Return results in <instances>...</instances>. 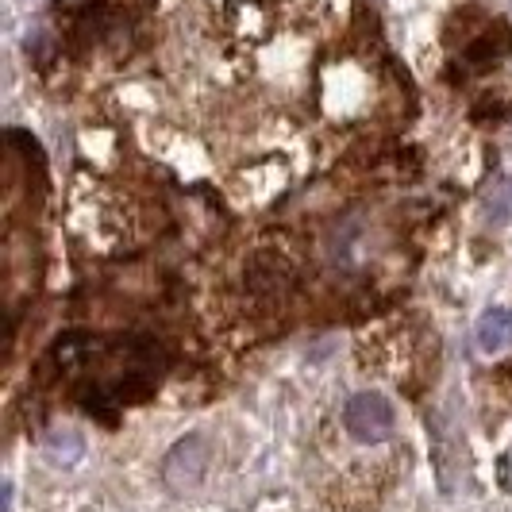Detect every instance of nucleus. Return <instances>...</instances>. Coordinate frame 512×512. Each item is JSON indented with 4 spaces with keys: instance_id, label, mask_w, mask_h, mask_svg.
Returning a JSON list of instances; mask_svg holds the SVG:
<instances>
[{
    "instance_id": "obj_1",
    "label": "nucleus",
    "mask_w": 512,
    "mask_h": 512,
    "mask_svg": "<svg viewBox=\"0 0 512 512\" xmlns=\"http://www.w3.org/2000/svg\"><path fill=\"white\" fill-rule=\"evenodd\" d=\"M343 428L359 443H382V439L393 436L397 428V416H393V405L385 401L382 393H355L343 409Z\"/></svg>"
},
{
    "instance_id": "obj_2",
    "label": "nucleus",
    "mask_w": 512,
    "mask_h": 512,
    "mask_svg": "<svg viewBox=\"0 0 512 512\" xmlns=\"http://www.w3.org/2000/svg\"><path fill=\"white\" fill-rule=\"evenodd\" d=\"M205 462H208V451L201 439L197 436L181 439L178 447L170 451V459H166V482L174 489L197 486L201 474H205Z\"/></svg>"
},
{
    "instance_id": "obj_3",
    "label": "nucleus",
    "mask_w": 512,
    "mask_h": 512,
    "mask_svg": "<svg viewBox=\"0 0 512 512\" xmlns=\"http://www.w3.org/2000/svg\"><path fill=\"white\" fill-rule=\"evenodd\" d=\"M474 339H478V347H482L486 355L509 351L512 347V312L509 308H489L486 316L478 320V328H474Z\"/></svg>"
},
{
    "instance_id": "obj_4",
    "label": "nucleus",
    "mask_w": 512,
    "mask_h": 512,
    "mask_svg": "<svg viewBox=\"0 0 512 512\" xmlns=\"http://www.w3.org/2000/svg\"><path fill=\"white\" fill-rule=\"evenodd\" d=\"M482 216H486V224H493V228L509 224L512 220V178H497L493 185H489L486 201H482Z\"/></svg>"
}]
</instances>
